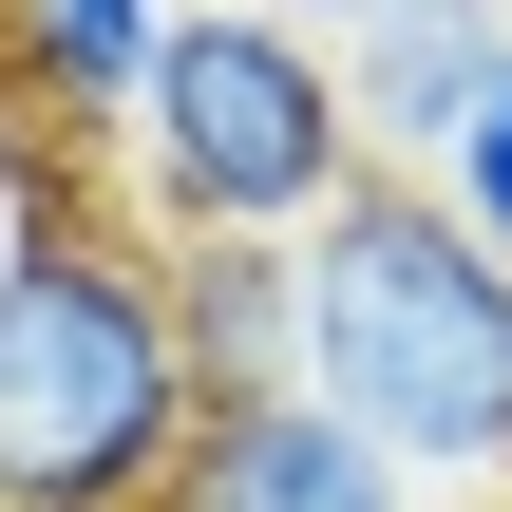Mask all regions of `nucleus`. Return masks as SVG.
Here are the masks:
<instances>
[{"mask_svg": "<svg viewBox=\"0 0 512 512\" xmlns=\"http://www.w3.org/2000/svg\"><path fill=\"white\" fill-rule=\"evenodd\" d=\"M304 399L437 512H512V266L418 190V171H361L304 247Z\"/></svg>", "mask_w": 512, "mask_h": 512, "instance_id": "1", "label": "nucleus"}, {"mask_svg": "<svg viewBox=\"0 0 512 512\" xmlns=\"http://www.w3.org/2000/svg\"><path fill=\"white\" fill-rule=\"evenodd\" d=\"M190 361L133 228L19 209L0 228V512H152L190 456Z\"/></svg>", "mask_w": 512, "mask_h": 512, "instance_id": "2", "label": "nucleus"}, {"mask_svg": "<svg viewBox=\"0 0 512 512\" xmlns=\"http://www.w3.org/2000/svg\"><path fill=\"white\" fill-rule=\"evenodd\" d=\"M133 190H152V247H304L342 190H361V114H342V57L266 0H171L133 114H114Z\"/></svg>", "mask_w": 512, "mask_h": 512, "instance_id": "3", "label": "nucleus"}, {"mask_svg": "<svg viewBox=\"0 0 512 512\" xmlns=\"http://www.w3.org/2000/svg\"><path fill=\"white\" fill-rule=\"evenodd\" d=\"M323 57H342L361 171H418V190H437V152L494 114V76H512V0H380V19H342Z\"/></svg>", "mask_w": 512, "mask_h": 512, "instance_id": "4", "label": "nucleus"}, {"mask_svg": "<svg viewBox=\"0 0 512 512\" xmlns=\"http://www.w3.org/2000/svg\"><path fill=\"white\" fill-rule=\"evenodd\" d=\"M152 512H418V494H399V475H380V456L285 380V399L190 418V456H171V494H152Z\"/></svg>", "mask_w": 512, "mask_h": 512, "instance_id": "5", "label": "nucleus"}, {"mask_svg": "<svg viewBox=\"0 0 512 512\" xmlns=\"http://www.w3.org/2000/svg\"><path fill=\"white\" fill-rule=\"evenodd\" d=\"M152 304H171V361H190L209 418L304 380V266L285 247H152Z\"/></svg>", "mask_w": 512, "mask_h": 512, "instance_id": "6", "label": "nucleus"}, {"mask_svg": "<svg viewBox=\"0 0 512 512\" xmlns=\"http://www.w3.org/2000/svg\"><path fill=\"white\" fill-rule=\"evenodd\" d=\"M152 38H171V0H0V95L57 114V133H114Z\"/></svg>", "mask_w": 512, "mask_h": 512, "instance_id": "7", "label": "nucleus"}, {"mask_svg": "<svg viewBox=\"0 0 512 512\" xmlns=\"http://www.w3.org/2000/svg\"><path fill=\"white\" fill-rule=\"evenodd\" d=\"M437 209H456V228H475V247L512 266V76H494V114H475V133L437 152Z\"/></svg>", "mask_w": 512, "mask_h": 512, "instance_id": "8", "label": "nucleus"}, {"mask_svg": "<svg viewBox=\"0 0 512 512\" xmlns=\"http://www.w3.org/2000/svg\"><path fill=\"white\" fill-rule=\"evenodd\" d=\"M266 19H304V38H342V19H380V0H266Z\"/></svg>", "mask_w": 512, "mask_h": 512, "instance_id": "9", "label": "nucleus"}]
</instances>
